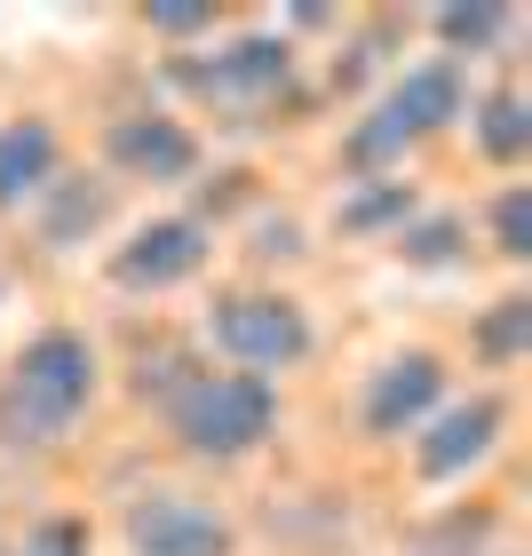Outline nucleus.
<instances>
[{
	"label": "nucleus",
	"mask_w": 532,
	"mask_h": 556,
	"mask_svg": "<svg viewBox=\"0 0 532 556\" xmlns=\"http://www.w3.org/2000/svg\"><path fill=\"white\" fill-rule=\"evenodd\" d=\"M207 247H215V231L199 215H160V223H143V231L112 255V287L167 294V287H183V278L207 270Z\"/></svg>",
	"instance_id": "nucleus-5"
},
{
	"label": "nucleus",
	"mask_w": 532,
	"mask_h": 556,
	"mask_svg": "<svg viewBox=\"0 0 532 556\" xmlns=\"http://www.w3.org/2000/svg\"><path fill=\"white\" fill-rule=\"evenodd\" d=\"M445 119H461V72L453 64H414L405 80L373 104L358 128L342 136V160L358 167V175H382L390 160H405L421 136H438Z\"/></svg>",
	"instance_id": "nucleus-3"
},
{
	"label": "nucleus",
	"mask_w": 532,
	"mask_h": 556,
	"mask_svg": "<svg viewBox=\"0 0 532 556\" xmlns=\"http://www.w3.org/2000/svg\"><path fill=\"white\" fill-rule=\"evenodd\" d=\"M405 223H414V191L390 184V175H366V184L334 207V231H350V239H366V231H405Z\"/></svg>",
	"instance_id": "nucleus-12"
},
{
	"label": "nucleus",
	"mask_w": 532,
	"mask_h": 556,
	"mask_svg": "<svg viewBox=\"0 0 532 556\" xmlns=\"http://www.w3.org/2000/svg\"><path fill=\"white\" fill-rule=\"evenodd\" d=\"M40 199H48V215H40V239L48 247H72L80 231H96V223L112 215V191L104 184H72V175H56Z\"/></svg>",
	"instance_id": "nucleus-13"
},
{
	"label": "nucleus",
	"mask_w": 532,
	"mask_h": 556,
	"mask_svg": "<svg viewBox=\"0 0 532 556\" xmlns=\"http://www.w3.org/2000/svg\"><path fill=\"white\" fill-rule=\"evenodd\" d=\"M493 247H501L509 263L532 255V191H524V184H509V191L493 199Z\"/></svg>",
	"instance_id": "nucleus-18"
},
{
	"label": "nucleus",
	"mask_w": 532,
	"mask_h": 556,
	"mask_svg": "<svg viewBox=\"0 0 532 556\" xmlns=\"http://www.w3.org/2000/svg\"><path fill=\"white\" fill-rule=\"evenodd\" d=\"M438 397H445V366L429 358V350H405V358H390L366 382V429L373 438H414V429L438 414Z\"/></svg>",
	"instance_id": "nucleus-9"
},
{
	"label": "nucleus",
	"mask_w": 532,
	"mask_h": 556,
	"mask_svg": "<svg viewBox=\"0 0 532 556\" xmlns=\"http://www.w3.org/2000/svg\"><path fill=\"white\" fill-rule=\"evenodd\" d=\"M477 350H485L493 366L524 358V350H532V302L524 294H501L493 311H485V326H477Z\"/></svg>",
	"instance_id": "nucleus-16"
},
{
	"label": "nucleus",
	"mask_w": 532,
	"mask_h": 556,
	"mask_svg": "<svg viewBox=\"0 0 532 556\" xmlns=\"http://www.w3.org/2000/svg\"><path fill=\"white\" fill-rule=\"evenodd\" d=\"M429 24H438V40L453 48V56H485V48L509 33V9H438Z\"/></svg>",
	"instance_id": "nucleus-17"
},
{
	"label": "nucleus",
	"mask_w": 532,
	"mask_h": 556,
	"mask_svg": "<svg viewBox=\"0 0 532 556\" xmlns=\"http://www.w3.org/2000/svg\"><path fill=\"white\" fill-rule=\"evenodd\" d=\"M48 184H56V128H48V119H16V128H0V215L33 207Z\"/></svg>",
	"instance_id": "nucleus-11"
},
{
	"label": "nucleus",
	"mask_w": 532,
	"mask_h": 556,
	"mask_svg": "<svg viewBox=\"0 0 532 556\" xmlns=\"http://www.w3.org/2000/svg\"><path fill=\"white\" fill-rule=\"evenodd\" d=\"M501 421H509V406H501L493 390L461 397V406H438V414L414 429V469L429 477V485H453V477H469V469L493 453Z\"/></svg>",
	"instance_id": "nucleus-6"
},
{
	"label": "nucleus",
	"mask_w": 532,
	"mask_h": 556,
	"mask_svg": "<svg viewBox=\"0 0 532 556\" xmlns=\"http://www.w3.org/2000/svg\"><path fill=\"white\" fill-rule=\"evenodd\" d=\"M207 334H215V350L239 374H263V382L311 358V318H302V302H287V294H231V302H215Z\"/></svg>",
	"instance_id": "nucleus-4"
},
{
	"label": "nucleus",
	"mask_w": 532,
	"mask_h": 556,
	"mask_svg": "<svg viewBox=\"0 0 532 556\" xmlns=\"http://www.w3.org/2000/svg\"><path fill=\"white\" fill-rule=\"evenodd\" d=\"M461 247H469L461 215H414V223L397 231V255L421 263V270H453V263H461Z\"/></svg>",
	"instance_id": "nucleus-15"
},
{
	"label": "nucleus",
	"mask_w": 532,
	"mask_h": 556,
	"mask_svg": "<svg viewBox=\"0 0 532 556\" xmlns=\"http://www.w3.org/2000/svg\"><path fill=\"white\" fill-rule=\"evenodd\" d=\"M151 33H215V9H151Z\"/></svg>",
	"instance_id": "nucleus-20"
},
{
	"label": "nucleus",
	"mask_w": 532,
	"mask_h": 556,
	"mask_svg": "<svg viewBox=\"0 0 532 556\" xmlns=\"http://www.w3.org/2000/svg\"><path fill=\"white\" fill-rule=\"evenodd\" d=\"M231 517L191 493H143L128 509V548L136 556H231Z\"/></svg>",
	"instance_id": "nucleus-7"
},
{
	"label": "nucleus",
	"mask_w": 532,
	"mask_h": 556,
	"mask_svg": "<svg viewBox=\"0 0 532 556\" xmlns=\"http://www.w3.org/2000/svg\"><path fill=\"white\" fill-rule=\"evenodd\" d=\"M167 429H175L183 453H199V462H246V453L278 429V390L263 382V374L199 366L191 382L167 397Z\"/></svg>",
	"instance_id": "nucleus-2"
},
{
	"label": "nucleus",
	"mask_w": 532,
	"mask_h": 556,
	"mask_svg": "<svg viewBox=\"0 0 532 556\" xmlns=\"http://www.w3.org/2000/svg\"><path fill=\"white\" fill-rule=\"evenodd\" d=\"M16 556H88V525H80V517H48V525L24 533Z\"/></svg>",
	"instance_id": "nucleus-19"
},
{
	"label": "nucleus",
	"mask_w": 532,
	"mask_h": 556,
	"mask_svg": "<svg viewBox=\"0 0 532 556\" xmlns=\"http://www.w3.org/2000/svg\"><path fill=\"white\" fill-rule=\"evenodd\" d=\"M96 397V350L72 326H48L16 350V366L0 374V438L9 445H56Z\"/></svg>",
	"instance_id": "nucleus-1"
},
{
	"label": "nucleus",
	"mask_w": 532,
	"mask_h": 556,
	"mask_svg": "<svg viewBox=\"0 0 532 556\" xmlns=\"http://www.w3.org/2000/svg\"><path fill=\"white\" fill-rule=\"evenodd\" d=\"M477 143H485L493 167H517L524 151H532V104H524L517 88H493L485 104H477Z\"/></svg>",
	"instance_id": "nucleus-14"
},
{
	"label": "nucleus",
	"mask_w": 532,
	"mask_h": 556,
	"mask_svg": "<svg viewBox=\"0 0 532 556\" xmlns=\"http://www.w3.org/2000/svg\"><path fill=\"white\" fill-rule=\"evenodd\" d=\"M287 80H294V48L270 33L231 40L207 72H191V88L215 96V104H270V96H287Z\"/></svg>",
	"instance_id": "nucleus-10"
},
{
	"label": "nucleus",
	"mask_w": 532,
	"mask_h": 556,
	"mask_svg": "<svg viewBox=\"0 0 532 556\" xmlns=\"http://www.w3.org/2000/svg\"><path fill=\"white\" fill-rule=\"evenodd\" d=\"M104 143H112V167L136 175V184H183L199 167V136L167 112H119Z\"/></svg>",
	"instance_id": "nucleus-8"
}]
</instances>
